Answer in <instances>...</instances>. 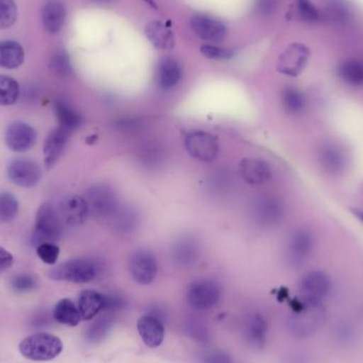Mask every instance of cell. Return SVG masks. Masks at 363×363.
I'll return each instance as SVG.
<instances>
[{
    "label": "cell",
    "mask_w": 363,
    "mask_h": 363,
    "mask_svg": "<svg viewBox=\"0 0 363 363\" xmlns=\"http://www.w3.org/2000/svg\"><path fill=\"white\" fill-rule=\"evenodd\" d=\"M63 222L59 211L51 204H43L36 213L35 225L32 234V245L42 243H55L61 238Z\"/></svg>",
    "instance_id": "cell-3"
},
{
    "label": "cell",
    "mask_w": 363,
    "mask_h": 363,
    "mask_svg": "<svg viewBox=\"0 0 363 363\" xmlns=\"http://www.w3.org/2000/svg\"><path fill=\"white\" fill-rule=\"evenodd\" d=\"M18 213V201L10 192L0 194V222L12 221Z\"/></svg>",
    "instance_id": "cell-35"
},
{
    "label": "cell",
    "mask_w": 363,
    "mask_h": 363,
    "mask_svg": "<svg viewBox=\"0 0 363 363\" xmlns=\"http://www.w3.org/2000/svg\"><path fill=\"white\" fill-rule=\"evenodd\" d=\"M190 27L196 36L206 42L220 43L228 34L225 25L207 15H196L190 21Z\"/></svg>",
    "instance_id": "cell-16"
},
{
    "label": "cell",
    "mask_w": 363,
    "mask_h": 363,
    "mask_svg": "<svg viewBox=\"0 0 363 363\" xmlns=\"http://www.w3.org/2000/svg\"><path fill=\"white\" fill-rule=\"evenodd\" d=\"M112 326V319L108 317H104L98 320L89 332V338L91 341H98L106 336V333Z\"/></svg>",
    "instance_id": "cell-43"
},
{
    "label": "cell",
    "mask_w": 363,
    "mask_h": 363,
    "mask_svg": "<svg viewBox=\"0 0 363 363\" xmlns=\"http://www.w3.org/2000/svg\"><path fill=\"white\" fill-rule=\"evenodd\" d=\"M113 230L118 234H131L140 225V215L131 205H121L108 217Z\"/></svg>",
    "instance_id": "cell-20"
},
{
    "label": "cell",
    "mask_w": 363,
    "mask_h": 363,
    "mask_svg": "<svg viewBox=\"0 0 363 363\" xmlns=\"http://www.w3.org/2000/svg\"><path fill=\"white\" fill-rule=\"evenodd\" d=\"M318 157L322 170L330 176H339L347 169V153L337 145L328 144L322 147Z\"/></svg>",
    "instance_id": "cell-17"
},
{
    "label": "cell",
    "mask_w": 363,
    "mask_h": 363,
    "mask_svg": "<svg viewBox=\"0 0 363 363\" xmlns=\"http://www.w3.org/2000/svg\"><path fill=\"white\" fill-rule=\"evenodd\" d=\"M315 245V239L308 230H298L288 240L286 256L292 266H301L311 256Z\"/></svg>",
    "instance_id": "cell-13"
},
{
    "label": "cell",
    "mask_w": 363,
    "mask_h": 363,
    "mask_svg": "<svg viewBox=\"0 0 363 363\" xmlns=\"http://www.w3.org/2000/svg\"><path fill=\"white\" fill-rule=\"evenodd\" d=\"M146 35L155 48L161 50H169L174 48V34L161 21L149 23L146 27Z\"/></svg>",
    "instance_id": "cell-26"
},
{
    "label": "cell",
    "mask_w": 363,
    "mask_h": 363,
    "mask_svg": "<svg viewBox=\"0 0 363 363\" xmlns=\"http://www.w3.org/2000/svg\"><path fill=\"white\" fill-rule=\"evenodd\" d=\"M325 14L333 21L340 23H349L352 16L351 9L345 0H328Z\"/></svg>",
    "instance_id": "cell-34"
},
{
    "label": "cell",
    "mask_w": 363,
    "mask_h": 363,
    "mask_svg": "<svg viewBox=\"0 0 363 363\" xmlns=\"http://www.w3.org/2000/svg\"><path fill=\"white\" fill-rule=\"evenodd\" d=\"M70 133L72 132L68 131V130L57 127L47 136L44 143V157L45 165L48 169L59 161L62 153L65 150Z\"/></svg>",
    "instance_id": "cell-18"
},
{
    "label": "cell",
    "mask_w": 363,
    "mask_h": 363,
    "mask_svg": "<svg viewBox=\"0 0 363 363\" xmlns=\"http://www.w3.org/2000/svg\"><path fill=\"white\" fill-rule=\"evenodd\" d=\"M38 140L34 128L28 123L16 121L9 125L6 132V144L14 152H26L35 146Z\"/></svg>",
    "instance_id": "cell-12"
},
{
    "label": "cell",
    "mask_w": 363,
    "mask_h": 363,
    "mask_svg": "<svg viewBox=\"0 0 363 363\" xmlns=\"http://www.w3.org/2000/svg\"><path fill=\"white\" fill-rule=\"evenodd\" d=\"M185 147L188 153L201 162H213L219 152L218 140L204 131H192L186 136Z\"/></svg>",
    "instance_id": "cell-10"
},
{
    "label": "cell",
    "mask_w": 363,
    "mask_h": 363,
    "mask_svg": "<svg viewBox=\"0 0 363 363\" xmlns=\"http://www.w3.org/2000/svg\"><path fill=\"white\" fill-rule=\"evenodd\" d=\"M182 70L180 64L174 59H165L159 68V83L164 89H170L180 82Z\"/></svg>",
    "instance_id": "cell-29"
},
{
    "label": "cell",
    "mask_w": 363,
    "mask_h": 363,
    "mask_svg": "<svg viewBox=\"0 0 363 363\" xmlns=\"http://www.w3.org/2000/svg\"><path fill=\"white\" fill-rule=\"evenodd\" d=\"M53 318L57 323L72 328L79 325L82 320L78 307L69 298H63L55 305Z\"/></svg>",
    "instance_id": "cell-28"
},
{
    "label": "cell",
    "mask_w": 363,
    "mask_h": 363,
    "mask_svg": "<svg viewBox=\"0 0 363 363\" xmlns=\"http://www.w3.org/2000/svg\"><path fill=\"white\" fill-rule=\"evenodd\" d=\"M95 2H99V4H108V2H112L113 0H93Z\"/></svg>",
    "instance_id": "cell-50"
},
{
    "label": "cell",
    "mask_w": 363,
    "mask_h": 363,
    "mask_svg": "<svg viewBox=\"0 0 363 363\" xmlns=\"http://www.w3.org/2000/svg\"><path fill=\"white\" fill-rule=\"evenodd\" d=\"M252 219L262 228H273L281 223L285 215V205L281 199L275 196H259L252 202Z\"/></svg>",
    "instance_id": "cell-5"
},
{
    "label": "cell",
    "mask_w": 363,
    "mask_h": 363,
    "mask_svg": "<svg viewBox=\"0 0 363 363\" xmlns=\"http://www.w3.org/2000/svg\"><path fill=\"white\" fill-rule=\"evenodd\" d=\"M201 53L207 59L211 60H228L234 57L233 49L222 48L213 45H203L201 47Z\"/></svg>",
    "instance_id": "cell-41"
},
{
    "label": "cell",
    "mask_w": 363,
    "mask_h": 363,
    "mask_svg": "<svg viewBox=\"0 0 363 363\" xmlns=\"http://www.w3.org/2000/svg\"><path fill=\"white\" fill-rule=\"evenodd\" d=\"M55 114L60 123V127L72 132L82 125V117L74 108L65 102L55 104Z\"/></svg>",
    "instance_id": "cell-31"
},
{
    "label": "cell",
    "mask_w": 363,
    "mask_h": 363,
    "mask_svg": "<svg viewBox=\"0 0 363 363\" xmlns=\"http://www.w3.org/2000/svg\"><path fill=\"white\" fill-rule=\"evenodd\" d=\"M241 177L247 183L259 185L270 180L272 169L268 162L260 159H245L239 165Z\"/></svg>",
    "instance_id": "cell-21"
},
{
    "label": "cell",
    "mask_w": 363,
    "mask_h": 363,
    "mask_svg": "<svg viewBox=\"0 0 363 363\" xmlns=\"http://www.w3.org/2000/svg\"><path fill=\"white\" fill-rule=\"evenodd\" d=\"M279 2L281 0H257L256 11L262 16H271L279 10Z\"/></svg>",
    "instance_id": "cell-45"
},
{
    "label": "cell",
    "mask_w": 363,
    "mask_h": 363,
    "mask_svg": "<svg viewBox=\"0 0 363 363\" xmlns=\"http://www.w3.org/2000/svg\"><path fill=\"white\" fill-rule=\"evenodd\" d=\"M104 305H106V296L95 290H83L79 296V311L85 321L93 320L96 315L104 311Z\"/></svg>",
    "instance_id": "cell-23"
},
{
    "label": "cell",
    "mask_w": 363,
    "mask_h": 363,
    "mask_svg": "<svg viewBox=\"0 0 363 363\" xmlns=\"http://www.w3.org/2000/svg\"><path fill=\"white\" fill-rule=\"evenodd\" d=\"M8 177L15 185L31 188L42 178V170L35 162L30 160H15L8 168Z\"/></svg>",
    "instance_id": "cell-14"
},
{
    "label": "cell",
    "mask_w": 363,
    "mask_h": 363,
    "mask_svg": "<svg viewBox=\"0 0 363 363\" xmlns=\"http://www.w3.org/2000/svg\"><path fill=\"white\" fill-rule=\"evenodd\" d=\"M281 104L288 114L300 115L306 108V99L300 89L294 86H287L281 93Z\"/></svg>",
    "instance_id": "cell-30"
},
{
    "label": "cell",
    "mask_w": 363,
    "mask_h": 363,
    "mask_svg": "<svg viewBox=\"0 0 363 363\" xmlns=\"http://www.w3.org/2000/svg\"><path fill=\"white\" fill-rule=\"evenodd\" d=\"M336 339L343 345H350L355 339V330L349 323H340L335 330Z\"/></svg>",
    "instance_id": "cell-44"
},
{
    "label": "cell",
    "mask_w": 363,
    "mask_h": 363,
    "mask_svg": "<svg viewBox=\"0 0 363 363\" xmlns=\"http://www.w3.org/2000/svg\"><path fill=\"white\" fill-rule=\"evenodd\" d=\"M36 254L45 264H55L60 256V247L55 243H42L36 247Z\"/></svg>",
    "instance_id": "cell-39"
},
{
    "label": "cell",
    "mask_w": 363,
    "mask_h": 363,
    "mask_svg": "<svg viewBox=\"0 0 363 363\" xmlns=\"http://www.w3.org/2000/svg\"><path fill=\"white\" fill-rule=\"evenodd\" d=\"M130 273L136 283L149 285L157 279V260L148 250H138L132 254L129 260Z\"/></svg>",
    "instance_id": "cell-9"
},
{
    "label": "cell",
    "mask_w": 363,
    "mask_h": 363,
    "mask_svg": "<svg viewBox=\"0 0 363 363\" xmlns=\"http://www.w3.org/2000/svg\"><path fill=\"white\" fill-rule=\"evenodd\" d=\"M66 19L64 4L57 0H49L42 12L43 25L49 33H57L63 28Z\"/></svg>",
    "instance_id": "cell-24"
},
{
    "label": "cell",
    "mask_w": 363,
    "mask_h": 363,
    "mask_svg": "<svg viewBox=\"0 0 363 363\" xmlns=\"http://www.w3.org/2000/svg\"><path fill=\"white\" fill-rule=\"evenodd\" d=\"M200 254V245L192 237H182L174 242L172 250V259L181 267H190L196 264Z\"/></svg>",
    "instance_id": "cell-22"
},
{
    "label": "cell",
    "mask_w": 363,
    "mask_h": 363,
    "mask_svg": "<svg viewBox=\"0 0 363 363\" xmlns=\"http://www.w3.org/2000/svg\"><path fill=\"white\" fill-rule=\"evenodd\" d=\"M99 272L95 262L86 258H77L60 264L51 271L50 277L57 281L74 284H86L94 281Z\"/></svg>",
    "instance_id": "cell-4"
},
{
    "label": "cell",
    "mask_w": 363,
    "mask_h": 363,
    "mask_svg": "<svg viewBox=\"0 0 363 363\" xmlns=\"http://www.w3.org/2000/svg\"><path fill=\"white\" fill-rule=\"evenodd\" d=\"M63 351V342L51 334H35L28 337L19 345L23 357L32 362H50Z\"/></svg>",
    "instance_id": "cell-1"
},
{
    "label": "cell",
    "mask_w": 363,
    "mask_h": 363,
    "mask_svg": "<svg viewBox=\"0 0 363 363\" xmlns=\"http://www.w3.org/2000/svg\"><path fill=\"white\" fill-rule=\"evenodd\" d=\"M338 76L347 84L362 86L363 85V62H345L339 66Z\"/></svg>",
    "instance_id": "cell-32"
},
{
    "label": "cell",
    "mask_w": 363,
    "mask_h": 363,
    "mask_svg": "<svg viewBox=\"0 0 363 363\" xmlns=\"http://www.w3.org/2000/svg\"><path fill=\"white\" fill-rule=\"evenodd\" d=\"M221 298V288L217 281L211 279H198L190 284L187 298L190 306L196 311L213 308Z\"/></svg>",
    "instance_id": "cell-6"
},
{
    "label": "cell",
    "mask_w": 363,
    "mask_h": 363,
    "mask_svg": "<svg viewBox=\"0 0 363 363\" xmlns=\"http://www.w3.org/2000/svg\"><path fill=\"white\" fill-rule=\"evenodd\" d=\"M311 51L305 45L294 43L279 57L277 69L286 76L296 77L306 67Z\"/></svg>",
    "instance_id": "cell-11"
},
{
    "label": "cell",
    "mask_w": 363,
    "mask_h": 363,
    "mask_svg": "<svg viewBox=\"0 0 363 363\" xmlns=\"http://www.w3.org/2000/svg\"><path fill=\"white\" fill-rule=\"evenodd\" d=\"M268 334V323L259 313L251 315L245 325V336L252 347L255 349L264 347Z\"/></svg>",
    "instance_id": "cell-25"
},
{
    "label": "cell",
    "mask_w": 363,
    "mask_h": 363,
    "mask_svg": "<svg viewBox=\"0 0 363 363\" xmlns=\"http://www.w3.org/2000/svg\"><path fill=\"white\" fill-rule=\"evenodd\" d=\"M85 200L89 206V215L97 218L110 217L119 205L114 190L104 184L91 187L87 191Z\"/></svg>",
    "instance_id": "cell-8"
},
{
    "label": "cell",
    "mask_w": 363,
    "mask_h": 363,
    "mask_svg": "<svg viewBox=\"0 0 363 363\" xmlns=\"http://www.w3.org/2000/svg\"><path fill=\"white\" fill-rule=\"evenodd\" d=\"M18 97L19 85L17 81L11 77L0 74V106H12Z\"/></svg>",
    "instance_id": "cell-33"
},
{
    "label": "cell",
    "mask_w": 363,
    "mask_h": 363,
    "mask_svg": "<svg viewBox=\"0 0 363 363\" xmlns=\"http://www.w3.org/2000/svg\"><path fill=\"white\" fill-rule=\"evenodd\" d=\"M207 363H232L228 355L223 353H213L207 357Z\"/></svg>",
    "instance_id": "cell-47"
},
{
    "label": "cell",
    "mask_w": 363,
    "mask_h": 363,
    "mask_svg": "<svg viewBox=\"0 0 363 363\" xmlns=\"http://www.w3.org/2000/svg\"><path fill=\"white\" fill-rule=\"evenodd\" d=\"M50 68L57 76L67 77L72 74V64L65 51L60 50L53 53L50 59Z\"/></svg>",
    "instance_id": "cell-37"
},
{
    "label": "cell",
    "mask_w": 363,
    "mask_h": 363,
    "mask_svg": "<svg viewBox=\"0 0 363 363\" xmlns=\"http://www.w3.org/2000/svg\"><path fill=\"white\" fill-rule=\"evenodd\" d=\"M13 255L4 247H0V273L11 268L13 264Z\"/></svg>",
    "instance_id": "cell-46"
},
{
    "label": "cell",
    "mask_w": 363,
    "mask_h": 363,
    "mask_svg": "<svg viewBox=\"0 0 363 363\" xmlns=\"http://www.w3.org/2000/svg\"><path fill=\"white\" fill-rule=\"evenodd\" d=\"M140 159L148 167H157L165 159L163 147L155 143L145 145L140 153Z\"/></svg>",
    "instance_id": "cell-36"
},
{
    "label": "cell",
    "mask_w": 363,
    "mask_h": 363,
    "mask_svg": "<svg viewBox=\"0 0 363 363\" xmlns=\"http://www.w3.org/2000/svg\"><path fill=\"white\" fill-rule=\"evenodd\" d=\"M351 211L353 213V215L363 223V211L357 208H351Z\"/></svg>",
    "instance_id": "cell-48"
},
{
    "label": "cell",
    "mask_w": 363,
    "mask_h": 363,
    "mask_svg": "<svg viewBox=\"0 0 363 363\" xmlns=\"http://www.w3.org/2000/svg\"><path fill=\"white\" fill-rule=\"evenodd\" d=\"M59 215L65 225L80 226L89 216L86 200L82 196H68L60 203Z\"/></svg>",
    "instance_id": "cell-15"
},
{
    "label": "cell",
    "mask_w": 363,
    "mask_h": 363,
    "mask_svg": "<svg viewBox=\"0 0 363 363\" xmlns=\"http://www.w3.org/2000/svg\"><path fill=\"white\" fill-rule=\"evenodd\" d=\"M332 287L330 277L321 271H311L300 281V296L303 304H322Z\"/></svg>",
    "instance_id": "cell-7"
},
{
    "label": "cell",
    "mask_w": 363,
    "mask_h": 363,
    "mask_svg": "<svg viewBox=\"0 0 363 363\" xmlns=\"http://www.w3.org/2000/svg\"><path fill=\"white\" fill-rule=\"evenodd\" d=\"M138 330L145 345L150 349H157L165 338V328L161 320L148 315L138 321Z\"/></svg>",
    "instance_id": "cell-19"
},
{
    "label": "cell",
    "mask_w": 363,
    "mask_h": 363,
    "mask_svg": "<svg viewBox=\"0 0 363 363\" xmlns=\"http://www.w3.org/2000/svg\"><path fill=\"white\" fill-rule=\"evenodd\" d=\"M25 53L23 47L14 40L0 42V67L15 69L23 63Z\"/></svg>",
    "instance_id": "cell-27"
},
{
    "label": "cell",
    "mask_w": 363,
    "mask_h": 363,
    "mask_svg": "<svg viewBox=\"0 0 363 363\" xmlns=\"http://www.w3.org/2000/svg\"><path fill=\"white\" fill-rule=\"evenodd\" d=\"M326 313L322 304L301 305L288 320V328L294 336L307 338L317 333L323 325Z\"/></svg>",
    "instance_id": "cell-2"
},
{
    "label": "cell",
    "mask_w": 363,
    "mask_h": 363,
    "mask_svg": "<svg viewBox=\"0 0 363 363\" xmlns=\"http://www.w3.org/2000/svg\"><path fill=\"white\" fill-rule=\"evenodd\" d=\"M296 9L304 21H315L320 18L319 11L309 0H296Z\"/></svg>",
    "instance_id": "cell-42"
},
{
    "label": "cell",
    "mask_w": 363,
    "mask_h": 363,
    "mask_svg": "<svg viewBox=\"0 0 363 363\" xmlns=\"http://www.w3.org/2000/svg\"><path fill=\"white\" fill-rule=\"evenodd\" d=\"M36 287V279L30 274H17L11 279V288L18 294L32 291Z\"/></svg>",
    "instance_id": "cell-40"
},
{
    "label": "cell",
    "mask_w": 363,
    "mask_h": 363,
    "mask_svg": "<svg viewBox=\"0 0 363 363\" xmlns=\"http://www.w3.org/2000/svg\"><path fill=\"white\" fill-rule=\"evenodd\" d=\"M17 18V6L13 0H0V29L13 26Z\"/></svg>",
    "instance_id": "cell-38"
},
{
    "label": "cell",
    "mask_w": 363,
    "mask_h": 363,
    "mask_svg": "<svg viewBox=\"0 0 363 363\" xmlns=\"http://www.w3.org/2000/svg\"><path fill=\"white\" fill-rule=\"evenodd\" d=\"M144 1H146L147 4H150V6H152L153 8L157 9V4H155V0H144Z\"/></svg>",
    "instance_id": "cell-49"
}]
</instances>
